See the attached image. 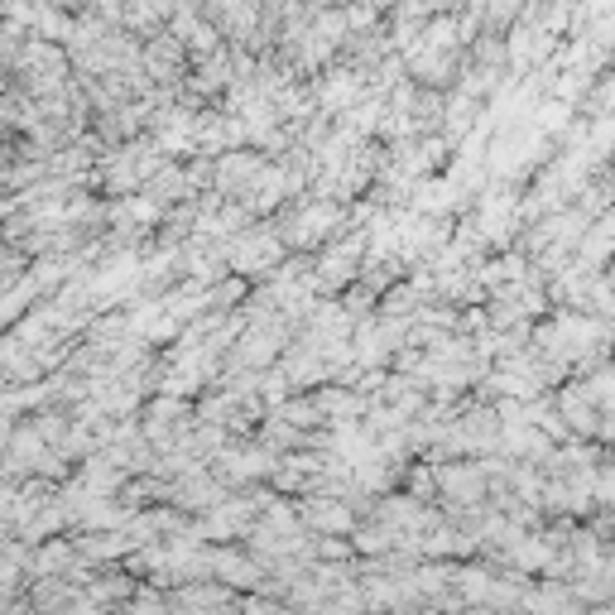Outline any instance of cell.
I'll use <instances>...</instances> for the list:
<instances>
[{"instance_id": "6da1fadb", "label": "cell", "mask_w": 615, "mask_h": 615, "mask_svg": "<svg viewBox=\"0 0 615 615\" xmlns=\"http://www.w3.org/2000/svg\"><path fill=\"white\" fill-rule=\"evenodd\" d=\"M563 414H567V423L577 428V433H596V404L587 399V390H567L563 394Z\"/></svg>"}, {"instance_id": "7a4b0ae2", "label": "cell", "mask_w": 615, "mask_h": 615, "mask_svg": "<svg viewBox=\"0 0 615 615\" xmlns=\"http://www.w3.org/2000/svg\"><path fill=\"white\" fill-rule=\"evenodd\" d=\"M582 390H587V399L596 404V409H615V366L596 370V376H591Z\"/></svg>"}]
</instances>
